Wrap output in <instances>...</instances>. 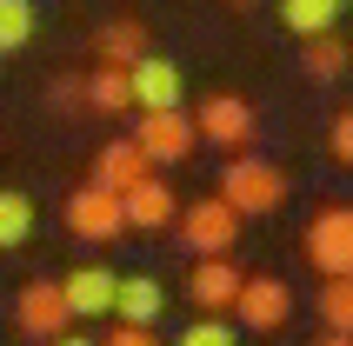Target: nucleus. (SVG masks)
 <instances>
[{"mask_svg":"<svg viewBox=\"0 0 353 346\" xmlns=\"http://www.w3.org/2000/svg\"><path fill=\"white\" fill-rule=\"evenodd\" d=\"M60 293H67V313L74 320H100V313H114L120 273L114 267H74V273H60Z\"/></svg>","mask_w":353,"mask_h":346,"instance_id":"12","label":"nucleus"},{"mask_svg":"<svg viewBox=\"0 0 353 346\" xmlns=\"http://www.w3.org/2000/svg\"><path fill=\"white\" fill-rule=\"evenodd\" d=\"M34 240V193L27 187H0V253H14Z\"/></svg>","mask_w":353,"mask_h":346,"instance_id":"18","label":"nucleus"},{"mask_svg":"<svg viewBox=\"0 0 353 346\" xmlns=\"http://www.w3.org/2000/svg\"><path fill=\"white\" fill-rule=\"evenodd\" d=\"M80 100H87L94 114H127V107H134V87H127V67H94V74L80 80Z\"/></svg>","mask_w":353,"mask_h":346,"instance_id":"17","label":"nucleus"},{"mask_svg":"<svg viewBox=\"0 0 353 346\" xmlns=\"http://www.w3.org/2000/svg\"><path fill=\"white\" fill-rule=\"evenodd\" d=\"M307 260L320 280H353V207H320L307 220Z\"/></svg>","mask_w":353,"mask_h":346,"instance_id":"2","label":"nucleus"},{"mask_svg":"<svg viewBox=\"0 0 353 346\" xmlns=\"http://www.w3.org/2000/svg\"><path fill=\"white\" fill-rule=\"evenodd\" d=\"M320 320H327V333L353 340V280H320Z\"/></svg>","mask_w":353,"mask_h":346,"instance_id":"20","label":"nucleus"},{"mask_svg":"<svg viewBox=\"0 0 353 346\" xmlns=\"http://www.w3.org/2000/svg\"><path fill=\"white\" fill-rule=\"evenodd\" d=\"M194 134L214 140V147H247V140H254V107L240 94H207L194 107Z\"/></svg>","mask_w":353,"mask_h":346,"instance_id":"9","label":"nucleus"},{"mask_svg":"<svg viewBox=\"0 0 353 346\" xmlns=\"http://www.w3.org/2000/svg\"><path fill=\"white\" fill-rule=\"evenodd\" d=\"M14 320H20V333H27V340H47V346H54L60 333L74 327L60 280H27V287L14 293Z\"/></svg>","mask_w":353,"mask_h":346,"instance_id":"5","label":"nucleus"},{"mask_svg":"<svg viewBox=\"0 0 353 346\" xmlns=\"http://www.w3.org/2000/svg\"><path fill=\"white\" fill-rule=\"evenodd\" d=\"M240 280H247V273H240L234 260H194V273H187V300H194L207 320H220V313L240 300Z\"/></svg>","mask_w":353,"mask_h":346,"instance_id":"11","label":"nucleus"},{"mask_svg":"<svg viewBox=\"0 0 353 346\" xmlns=\"http://www.w3.org/2000/svg\"><path fill=\"white\" fill-rule=\"evenodd\" d=\"M54 346H100V340H87V333H60Z\"/></svg>","mask_w":353,"mask_h":346,"instance_id":"25","label":"nucleus"},{"mask_svg":"<svg viewBox=\"0 0 353 346\" xmlns=\"http://www.w3.org/2000/svg\"><path fill=\"white\" fill-rule=\"evenodd\" d=\"M127 87H134V107H140V114H180V100H187L180 60H167V54L134 60V67H127Z\"/></svg>","mask_w":353,"mask_h":346,"instance_id":"7","label":"nucleus"},{"mask_svg":"<svg viewBox=\"0 0 353 346\" xmlns=\"http://www.w3.org/2000/svg\"><path fill=\"white\" fill-rule=\"evenodd\" d=\"M340 14H347V0H280V20H287V34H300V40L334 34Z\"/></svg>","mask_w":353,"mask_h":346,"instance_id":"16","label":"nucleus"},{"mask_svg":"<svg viewBox=\"0 0 353 346\" xmlns=\"http://www.w3.org/2000/svg\"><path fill=\"white\" fill-rule=\"evenodd\" d=\"M327 154H334L340 167H353V107H347V114H334V134H327Z\"/></svg>","mask_w":353,"mask_h":346,"instance_id":"23","label":"nucleus"},{"mask_svg":"<svg viewBox=\"0 0 353 346\" xmlns=\"http://www.w3.org/2000/svg\"><path fill=\"white\" fill-rule=\"evenodd\" d=\"M234 320L247 333H280L294 320V287L280 273H247L240 280V300H234Z\"/></svg>","mask_w":353,"mask_h":346,"instance_id":"4","label":"nucleus"},{"mask_svg":"<svg viewBox=\"0 0 353 346\" xmlns=\"http://www.w3.org/2000/svg\"><path fill=\"white\" fill-rule=\"evenodd\" d=\"M174 227H180V240H187V253H194V260H227V253H234V240H240V213L214 193V200H194Z\"/></svg>","mask_w":353,"mask_h":346,"instance_id":"3","label":"nucleus"},{"mask_svg":"<svg viewBox=\"0 0 353 346\" xmlns=\"http://www.w3.org/2000/svg\"><path fill=\"white\" fill-rule=\"evenodd\" d=\"M67 233L87 240V247H107V240L127 233V207L100 187H80V193H67Z\"/></svg>","mask_w":353,"mask_h":346,"instance_id":"8","label":"nucleus"},{"mask_svg":"<svg viewBox=\"0 0 353 346\" xmlns=\"http://www.w3.org/2000/svg\"><path fill=\"white\" fill-rule=\"evenodd\" d=\"M180 346H240V327H227V320H194V327L180 333Z\"/></svg>","mask_w":353,"mask_h":346,"instance_id":"22","label":"nucleus"},{"mask_svg":"<svg viewBox=\"0 0 353 346\" xmlns=\"http://www.w3.org/2000/svg\"><path fill=\"white\" fill-rule=\"evenodd\" d=\"M227 7H254V0H227Z\"/></svg>","mask_w":353,"mask_h":346,"instance_id":"27","label":"nucleus"},{"mask_svg":"<svg viewBox=\"0 0 353 346\" xmlns=\"http://www.w3.org/2000/svg\"><path fill=\"white\" fill-rule=\"evenodd\" d=\"M94 60L100 67H134V60H147V27L140 20H107L94 34Z\"/></svg>","mask_w":353,"mask_h":346,"instance_id":"15","label":"nucleus"},{"mask_svg":"<svg viewBox=\"0 0 353 346\" xmlns=\"http://www.w3.org/2000/svg\"><path fill=\"white\" fill-rule=\"evenodd\" d=\"M120 207H127V227H140V233H160V227H174V220H180V200H174V187H167L160 173H154V180H140Z\"/></svg>","mask_w":353,"mask_h":346,"instance_id":"14","label":"nucleus"},{"mask_svg":"<svg viewBox=\"0 0 353 346\" xmlns=\"http://www.w3.org/2000/svg\"><path fill=\"white\" fill-rule=\"evenodd\" d=\"M314 346H353V340H347V333H320Z\"/></svg>","mask_w":353,"mask_h":346,"instance_id":"26","label":"nucleus"},{"mask_svg":"<svg viewBox=\"0 0 353 346\" xmlns=\"http://www.w3.org/2000/svg\"><path fill=\"white\" fill-rule=\"evenodd\" d=\"M127 140L147 154V167H180V160L194 154L200 134H194V114L180 107V114H140V127H134Z\"/></svg>","mask_w":353,"mask_h":346,"instance_id":"6","label":"nucleus"},{"mask_svg":"<svg viewBox=\"0 0 353 346\" xmlns=\"http://www.w3.org/2000/svg\"><path fill=\"white\" fill-rule=\"evenodd\" d=\"M140 180H154L147 154H140L134 140H107V147L94 154V180H87V187H100V193H114V200H127Z\"/></svg>","mask_w":353,"mask_h":346,"instance_id":"10","label":"nucleus"},{"mask_svg":"<svg viewBox=\"0 0 353 346\" xmlns=\"http://www.w3.org/2000/svg\"><path fill=\"white\" fill-rule=\"evenodd\" d=\"M220 200L240 213V220H260V213H274L280 200H287V173L274 167V160L260 154H240L220 167Z\"/></svg>","mask_w":353,"mask_h":346,"instance_id":"1","label":"nucleus"},{"mask_svg":"<svg viewBox=\"0 0 353 346\" xmlns=\"http://www.w3.org/2000/svg\"><path fill=\"white\" fill-rule=\"evenodd\" d=\"M300 60H307V80H340L353 67V47L334 40V34H320V40H307V54H300Z\"/></svg>","mask_w":353,"mask_h":346,"instance_id":"19","label":"nucleus"},{"mask_svg":"<svg viewBox=\"0 0 353 346\" xmlns=\"http://www.w3.org/2000/svg\"><path fill=\"white\" fill-rule=\"evenodd\" d=\"M114 313H120V327H154L160 313H167V287H160L154 273H120Z\"/></svg>","mask_w":353,"mask_h":346,"instance_id":"13","label":"nucleus"},{"mask_svg":"<svg viewBox=\"0 0 353 346\" xmlns=\"http://www.w3.org/2000/svg\"><path fill=\"white\" fill-rule=\"evenodd\" d=\"M34 40V0H0V54H20Z\"/></svg>","mask_w":353,"mask_h":346,"instance_id":"21","label":"nucleus"},{"mask_svg":"<svg viewBox=\"0 0 353 346\" xmlns=\"http://www.w3.org/2000/svg\"><path fill=\"white\" fill-rule=\"evenodd\" d=\"M100 346H160V333H154V327H114Z\"/></svg>","mask_w":353,"mask_h":346,"instance_id":"24","label":"nucleus"}]
</instances>
